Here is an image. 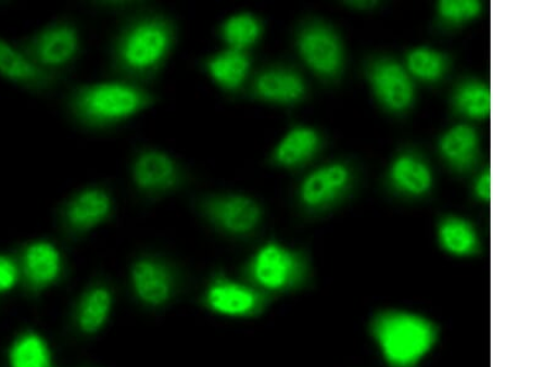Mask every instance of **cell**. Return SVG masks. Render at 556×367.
I'll return each mask as SVG.
<instances>
[{
  "label": "cell",
  "mask_w": 556,
  "mask_h": 367,
  "mask_svg": "<svg viewBox=\"0 0 556 367\" xmlns=\"http://www.w3.org/2000/svg\"><path fill=\"white\" fill-rule=\"evenodd\" d=\"M367 334L386 366L419 367L441 340L442 328L417 312L380 308L372 313Z\"/></svg>",
  "instance_id": "1"
},
{
  "label": "cell",
  "mask_w": 556,
  "mask_h": 367,
  "mask_svg": "<svg viewBox=\"0 0 556 367\" xmlns=\"http://www.w3.org/2000/svg\"><path fill=\"white\" fill-rule=\"evenodd\" d=\"M244 280L275 300L313 286V268L306 252L277 241L260 248L243 268Z\"/></svg>",
  "instance_id": "2"
},
{
  "label": "cell",
  "mask_w": 556,
  "mask_h": 367,
  "mask_svg": "<svg viewBox=\"0 0 556 367\" xmlns=\"http://www.w3.org/2000/svg\"><path fill=\"white\" fill-rule=\"evenodd\" d=\"M149 103L147 93L123 84H98L80 87L72 105L80 119L105 125L130 118Z\"/></svg>",
  "instance_id": "3"
},
{
  "label": "cell",
  "mask_w": 556,
  "mask_h": 367,
  "mask_svg": "<svg viewBox=\"0 0 556 367\" xmlns=\"http://www.w3.org/2000/svg\"><path fill=\"white\" fill-rule=\"evenodd\" d=\"M276 300L248 281L217 273L203 289L201 307L212 315L230 319H256L270 309Z\"/></svg>",
  "instance_id": "4"
},
{
  "label": "cell",
  "mask_w": 556,
  "mask_h": 367,
  "mask_svg": "<svg viewBox=\"0 0 556 367\" xmlns=\"http://www.w3.org/2000/svg\"><path fill=\"white\" fill-rule=\"evenodd\" d=\"M173 42L169 26L159 20L132 25L121 39L118 58L123 67L132 73H147L165 59Z\"/></svg>",
  "instance_id": "5"
},
{
  "label": "cell",
  "mask_w": 556,
  "mask_h": 367,
  "mask_svg": "<svg viewBox=\"0 0 556 367\" xmlns=\"http://www.w3.org/2000/svg\"><path fill=\"white\" fill-rule=\"evenodd\" d=\"M130 277L134 294L148 308H165L177 298L178 276L164 260L151 256L137 260Z\"/></svg>",
  "instance_id": "6"
},
{
  "label": "cell",
  "mask_w": 556,
  "mask_h": 367,
  "mask_svg": "<svg viewBox=\"0 0 556 367\" xmlns=\"http://www.w3.org/2000/svg\"><path fill=\"white\" fill-rule=\"evenodd\" d=\"M202 211L215 228L236 238L253 235L263 219L260 205L240 194L210 197L203 201Z\"/></svg>",
  "instance_id": "7"
},
{
  "label": "cell",
  "mask_w": 556,
  "mask_h": 367,
  "mask_svg": "<svg viewBox=\"0 0 556 367\" xmlns=\"http://www.w3.org/2000/svg\"><path fill=\"white\" fill-rule=\"evenodd\" d=\"M302 59L314 73L334 77L343 67V49L337 35L325 25H309L299 37Z\"/></svg>",
  "instance_id": "8"
},
{
  "label": "cell",
  "mask_w": 556,
  "mask_h": 367,
  "mask_svg": "<svg viewBox=\"0 0 556 367\" xmlns=\"http://www.w3.org/2000/svg\"><path fill=\"white\" fill-rule=\"evenodd\" d=\"M369 78L376 97L386 109L402 112L414 103V84L397 62H376L370 68Z\"/></svg>",
  "instance_id": "9"
},
{
  "label": "cell",
  "mask_w": 556,
  "mask_h": 367,
  "mask_svg": "<svg viewBox=\"0 0 556 367\" xmlns=\"http://www.w3.org/2000/svg\"><path fill=\"white\" fill-rule=\"evenodd\" d=\"M350 182L352 172L346 165L323 166L303 181L300 190L301 202L311 210L328 207L345 193Z\"/></svg>",
  "instance_id": "10"
},
{
  "label": "cell",
  "mask_w": 556,
  "mask_h": 367,
  "mask_svg": "<svg viewBox=\"0 0 556 367\" xmlns=\"http://www.w3.org/2000/svg\"><path fill=\"white\" fill-rule=\"evenodd\" d=\"M30 49L35 64L51 68L65 66L77 55L78 33L71 25L51 26L33 40Z\"/></svg>",
  "instance_id": "11"
},
{
  "label": "cell",
  "mask_w": 556,
  "mask_h": 367,
  "mask_svg": "<svg viewBox=\"0 0 556 367\" xmlns=\"http://www.w3.org/2000/svg\"><path fill=\"white\" fill-rule=\"evenodd\" d=\"M132 178L141 191L159 193L173 190L181 181V174L172 157L151 150L142 152L134 163Z\"/></svg>",
  "instance_id": "12"
},
{
  "label": "cell",
  "mask_w": 556,
  "mask_h": 367,
  "mask_svg": "<svg viewBox=\"0 0 556 367\" xmlns=\"http://www.w3.org/2000/svg\"><path fill=\"white\" fill-rule=\"evenodd\" d=\"M112 200L100 188L80 192L72 200L65 211L68 227L77 232H86L101 226L111 216Z\"/></svg>",
  "instance_id": "13"
},
{
  "label": "cell",
  "mask_w": 556,
  "mask_h": 367,
  "mask_svg": "<svg viewBox=\"0 0 556 367\" xmlns=\"http://www.w3.org/2000/svg\"><path fill=\"white\" fill-rule=\"evenodd\" d=\"M23 271L30 288L42 291L59 280L62 258L59 250L48 241H38L26 248L23 255Z\"/></svg>",
  "instance_id": "14"
},
{
  "label": "cell",
  "mask_w": 556,
  "mask_h": 367,
  "mask_svg": "<svg viewBox=\"0 0 556 367\" xmlns=\"http://www.w3.org/2000/svg\"><path fill=\"white\" fill-rule=\"evenodd\" d=\"M254 91L264 101L290 104L302 100L306 94V85L293 71L275 68L257 77Z\"/></svg>",
  "instance_id": "15"
},
{
  "label": "cell",
  "mask_w": 556,
  "mask_h": 367,
  "mask_svg": "<svg viewBox=\"0 0 556 367\" xmlns=\"http://www.w3.org/2000/svg\"><path fill=\"white\" fill-rule=\"evenodd\" d=\"M114 304L113 292L105 284H97L80 299L76 313L77 327L84 334L94 336L110 320Z\"/></svg>",
  "instance_id": "16"
},
{
  "label": "cell",
  "mask_w": 556,
  "mask_h": 367,
  "mask_svg": "<svg viewBox=\"0 0 556 367\" xmlns=\"http://www.w3.org/2000/svg\"><path fill=\"white\" fill-rule=\"evenodd\" d=\"M439 245L445 253L455 257H471L481 253L478 231L468 220L447 217L439 224Z\"/></svg>",
  "instance_id": "17"
},
{
  "label": "cell",
  "mask_w": 556,
  "mask_h": 367,
  "mask_svg": "<svg viewBox=\"0 0 556 367\" xmlns=\"http://www.w3.org/2000/svg\"><path fill=\"white\" fill-rule=\"evenodd\" d=\"M0 75L25 86H43L50 80L35 61L23 55L3 39H0Z\"/></svg>",
  "instance_id": "18"
},
{
  "label": "cell",
  "mask_w": 556,
  "mask_h": 367,
  "mask_svg": "<svg viewBox=\"0 0 556 367\" xmlns=\"http://www.w3.org/2000/svg\"><path fill=\"white\" fill-rule=\"evenodd\" d=\"M320 148V138L316 130L299 127L291 130L278 144L275 160L285 167L300 166L314 155Z\"/></svg>",
  "instance_id": "19"
},
{
  "label": "cell",
  "mask_w": 556,
  "mask_h": 367,
  "mask_svg": "<svg viewBox=\"0 0 556 367\" xmlns=\"http://www.w3.org/2000/svg\"><path fill=\"white\" fill-rule=\"evenodd\" d=\"M390 178L394 187L410 195L427 193L433 182L430 168L415 155H402L394 161Z\"/></svg>",
  "instance_id": "20"
},
{
  "label": "cell",
  "mask_w": 556,
  "mask_h": 367,
  "mask_svg": "<svg viewBox=\"0 0 556 367\" xmlns=\"http://www.w3.org/2000/svg\"><path fill=\"white\" fill-rule=\"evenodd\" d=\"M443 157L454 168L468 169L477 161L479 138L477 131L468 125H457L445 134L441 140Z\"/></svg>",
  "instance_id": "21"
},
{
  "label": "cell",
  "mask_w": 556,
  "mask_h": 367,
  "mask_svg": "<svg viewBox=\"0 0 556 367\" xmlns=\"http://www.w3.org/2000/svg\"><path fill=\"white\" fill-rule=\"evenodd\" d=\"M207 68L215 83L227 91H235L244 84L250 60L244 51L229 49L210 59Z\"/></svg>",
  "instance_id": "22"
},
{
  "label": "cell",
  "mask_w": 556,
  "mask_h": 367,
  "mask_svg": "<svg viewBox=\"0 0 556 367\" xmlns=\"http://www.w3.org/2000/svg\"><path fill=\"white\" fill-rule=\"evenodd\" d=\"M9 367H55L49 345L34 331L17 338L9 351Z\"/></svg>",
  "instance_id": "23"
},
{
  "label": "cell",
  "mask_w": 556,
  "mask_h": 367,
  "mask_svg": "<svg viewBox=\"0 0 556 367\" xmlns=\"http://www.w3.org/2000/svg\"><path fill=\"white\" fill-rule=\"evenodd\" d=\"M222 35L230 49L245 52L258 40L262 25L253 15L239 14L224 23Z\"/></svg>",
  "instance_id": "24"
},
{
  "label": "cell",
  "mask_w": 556,
  "mask_h": 367,
  "mask_svg": "<svg viewBox=\"0 0 556 367\" xmlns=\"http://www.w3.org/2000/svg\"><path fill=\"white\" fill-rule=\"evenodd\" d=\"M457 111L472 119H485L491 112L490 89L481 84H465L454 97Z\"/></svg>",
  "instance_id": "25"
},
{
  "label": "cell",
  "mask_w": 556,
  "mask_h": 367,
  "mask_svg": "<svg viewBox=\"0 0 556 367\" xmlns=\"http://www.w3.org/2000/svg\"><path fill=\"white\" fill-rule=\"evenodd\" d=\"M407 65L412 75L427 83H434L446 73L447 61L437 50L419 48L409 52Z\"/></svg>",
  "instance_id": "26"
},
{
  "label": "cell",
  "mask_w": 556,
  "mask_h": 367,
  "mask_svg": "<svg viewBox=\"0 0 556 367\" xmlns=\"http://www.w3.org/2000/svg\"><path fill=\"white\" fill-rule=\"evenodd\" d=\"M481 11V4L473 0H443L438 13L445 23L460 24L472 20Z\"/></svg>",
  "instance_id": "27"
},
{
  "label": "cell",
  "mask_w": 556,
  "mask_h": 367,
  "mask_svg": "<svg viewBox=\"0 0 556 367\" xmlns=\"http://www.w3.org/2000/svg\"><path fill=\"white\" fill-rule=\"evenodd\" d=\"M17 267L11 258L0 256V292L12 290L17 281Z\"/></svg>",
  "instance_id": "28"
},
{
  "label": "cell",
  "mask_w": 556,
  "mask_h": 367,
  "mask_svg": "<svg viewBox=\"0 0 556 367\" xmlns=\"http://www.w3.org/2000/svg\"><path fill=\"white\" fill-rule=\"evenodd\" d=\"M475 192L482 201H489L491 199V175L490 173L482 174L475 185Z\"/></svg>",
  "instance_id": "29"
}]
</instances>
